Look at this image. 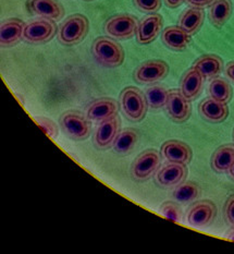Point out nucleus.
I'll list each match as a JSON object with an SVG mask.
<instances>
[{"instance_id": "f257e3e1", "label": "nucleus", "mask_w": 234, "mask_h": 254, "mask_svg": "<svg viewBox=\"0 0 234 254\" xmlns=\"http://www.w3.org/2000/svg\"><path fill=\"white\" fill-rule=\"evenodd\" d=\"M90 22L85 15L75 13L66 18L58 30V40L65 46H73L86 37Z\"/></svg>"}, {"instance_id": "f03ea898", "label": "nucleus", "mask_w": 234, "mask_h": 254, "mask_svg": "<svg viewBox=\"0 0 234 254\" xmlns=\"http://www.w3.org/2000/svg\"><path fill=\"white\" fill-rule=\"evenodd\" d=\"M92 52L97 62L105 67L116 68L124 62V51L119 43L109 37H98L94 41Z\"/></svg>"}, {"instance_id": "7ed1b4c3", "label": "nucleus", "mask_w": 234, "mask_h": 254, "mask_svg": "<svg viewBox=\"0 0 234 254\" xmlns=\"http://www.w3.org/2000/svg\"><path fill=\"white\" fill-rule=\"evenodd\" d=\"M120 105L126 117L134 123L145 118L148 108L146 96L134 86H127L121 92Z\"/></svg>"}, {"instance_id": "20e7f679", "label": "nucleus", "mask_w": 234, "mask_h": 254, "mask_svg": "<svg viewBox=\"0 0 234 254\" xmlns=\"http://www.w3.org/2000/svg\"><path fill=\"white\" fill-rule=\"evenodd\" d=\"M59 125L64 133L72 140H86L91 134V124L79 112H65L61 115Z\"/></svg>"}, {"instance_id": "39448f33", "label": "nucleus", "mask_w": 234, "mask_h": 254, "mask_svg": "<svg viewBox=\"0 0 234 254\" xmlns=\"http://www.w3.org/2000/svg\"><path fill=\"white\" fill-rule=\"evenodd\" d=\"M57 33L54 20L38 19L25 24L23 40L30 44H45L53 40Z\"/></svg>"}, {"instance_id": "423d86ee", "label": "nucleus", "mask_w": 234, "mask_h": 254, "mask_svg": "<svg viewBox=\"0 0 234 254\" xmlns=\"http://www.w3.org/2000/svg\"><path fill=\"white\" fill-rule=\"evenodd\" d=\"M138 22L131 14H118L110 18L105 24V31L117 40H129L137 32Z\"/></svg>"}, {"instance_id": "0eeeda50", "label": "nucleus", "mask_w": 234, "mask_h": 254, "mask_svg": "<svg viewBox=\"0 0 234 254\" xmlns=\"http://www.w3.org/2000/svg\"><path fill=\"white\" fill-rule=\"evenodd\" d=\"M169 73V65L163 60H148L138 65L134 79L138 83L150 84L165 79Z\"/></svg>"}, {"instance_id": "6e6552de", "label": "nucleus", "mask_w": 234, "mask_h": 254, "mask_svg": "<svg viewBox=\"0 0 234 254\" xmlns=\"http://www.w3.org/2000/svg\"><path fill=\"white\" fill-rule=\"evenodd\" d=\"M217 215V207L209 200L198 201L189 207L187 212V223L193 227H206L214 222Z\"/></svg>"}, {"instance_id": "1a4fd4ad", "label": "nucleus", "mask_w": 234, "mask_h": 254, "mask_svg": "<svg viewBox=\"0 0 234 254\" xmlns=\"http://www.w3.org/2000/svg\"><path fill=\"white\" fill-rule=\"evenodd\" d=\"M121 121L118 115L100 121L98 128L94 134V144L99 150H106L113 143L120 132Z\"/></svg>"}, {"instance_id": "9d476101", "label": "nucleus", "mask_w": 234, "mask_h": 254, "mask_svg": "<svg viewBox=\"0 0 234 254\" xmlns=\"http://www.w3.org/2000/svg\"><path fill=\"white\" fill-rule=\"evenodd\" d=\"M160 165V155L156 150H146L138 155L132 165L133 177L137 180H146Z\"/></svg>"}, {"instance_id": "9b49d317", "label": "nucleus", "mask_w": 234, "mask_h": 254, "mask_svg": "<svg viewBox=\"0 0 234 254\" xmlns=\"http://www.w3.org/2000/svg\"><path fill=\"white\" fill-rule=\"evenodd\" d=\"M164 26L163 16L158 13H150L138 24L136 32V41L142 45H147L154 42L160 34Z\"/></svg>"}, {"instance_id": "f8f14e48", "label": "nucleus", "mask_w": 234, "mask_h": 254, "mask_svg": "<svg viewBox=\"0 0 234 254\" xmlns=\"http://www.w3.org/2000/svg\"><path fill=\"white\" fill-rule=\"evenodd\" d=\"M167 112L170 118L176 123H184L192 113V106L188 99H186L181 91L172 90L169 91L168 101L166 104Z\"/></svg>"}, {"instance_id": "ddd939ff", "label": "nucleus", "mask_w": 234, "mask_h": 254, "mask_svg": "<svg viewBox=\"0 0 234 254\" xmlns=\"http://www.w3.org/2000/svg\"><path fill=\"white\" fill-rule=\"evenodd\" d=\"M26 7L30 12L54 21H59L64 15V8L57 0H27Z\"/></svg>"}, {"instance_id": "4468645a", "label": "nucleus", "mask_w": 234, "mask_h": 254, "mask_svg": "<svg viewBox=\"0 0 234 254\" xmlns=\"http://www.w3.org/2000/svg\"><path fill=\"white\" fill-rule=\"evenodd\" d=\"M161 155L170 163L187 165L191 162L193 153L192 148L186 143L177 140L165 142L161 146Z\"/></svg>"}, {"instance_id": "2eb2a0df", "label": "nucleus", "mask_w": 234, "mask_h": 254, "mask_svg": "<svg viewBox=\"0 0 234 254\" xmlns=\"http://www.w3.org/2000/svg\"><path fill=\"white\" fill-rule=\"evenodd\" d=\"M25 23L20 19L12 18L3 21L0 27V44L8 48L16 45L23 38Z\"/></svg>"}, {"instance_id": "dca6fc26", "label": "nucleus", "mask_w": 234, "mask_h": 254, "mask_svg": "<svg viewBox=\"0 0 234 254\" xmlns=\"http://www.w3.org/2000/svg\"><path fill=\"white\" fill-rule=\"evenodd\" d=\"M188 171L186 165L170 163L158 170L157 175H156V180L159 185L164 187L177 186L185 180Z\"/></svg>"}, {"instance_id": "f3484780", "label": "nucleus", "mask_w": 234, "mask_h": 254, "mask_svg": "<svg viewBox=\"0 0 234 254\" xmlns=\"http://www.w3.org/2000/svg\"><path fill=\"white\" fill-rule=\"evenodd\" d=\"M161 40L164 44L172 51L182 52L186 49L191 43V35L182 29L181 26L172 25L163 31Z\"/></svg>"}, {"instance_id": "a211bd4d", "label": "nucleus", "mask_w": 234, "mask_h": 254, "mask_svg": "<svg viewBox=\"0 0 234 254\" xmlns=\"http://www.w3.org/2000/svg\"><path fill=\"white\" fill-rule=\"evenodd\" d=\"M119 107L113 98H100L91 104L87 108V118L93 121H103L118 115Z\"/></svg>"}, {"instance_id": "6ab92c4d", "label": "nucleus", "mask_w": 234, "mask_h": 254, "mask_svg": "<svg viewBox=\"0 0 234 254\" xmlns=\"http://www.w3.org/2000/svg\"><path fill=\"white\" fill-rule=\"evenodd\" d=\"M204 76L197 69L192 67L186 71L181 81V93L188 101H193L202 92Z\"/></svg>"}, {"instance_id": "aec40b11", "label": "nucleus", "mask_w": 234, "mask_h": 254, "mask_svg": "<svg viewBox=\"0 0 234 254\" xmlns=\"http://www.w3.org/2000/svg\"><path fill=\"white\" fill-rule=\"evenodd\" d=\"M199 114L210 123H221L229 115V108L225 103L216 101L214 98H207L200 103Z\"/></svg>"}, {"instance_id": "412c9836", "label": "nucleus", "mask_w": 234, "mask_h": 254, "mask_svg": "<svg viewBox=\"0 0 234 254\" xmlns=\"http://www.w3.org/2000/svg\"><path fill=\"white\" fill-rule=\"evenodd\" d=\"M193 67L199 71L204 79H213L224 70V62L217 55H204L194 63Z\"/></svg>"}, {"instance_id": "4be33fe9", "label": "nucleus", "mask_w": 234, "mask_h": 254, "mask_svg": "<svg viewBox=\"0 0 234 254\" xmlns=\"http://www.w3.org/2000/svg\"><path fill=\"white\" fill-rule=\"evenodd\" d=\"M205 19V12L203 9L189 8L183 12L179 19V26L187 32L189 35H194L202 27Z\"/></svg>"}, {"instance_id": "5701e85b", "label": "nucleus", "mask_w": 234, "mask_h": 254, "mask_svg": "<svg viewBox=\"0 0 234 254\" xmlns=\"http://www.w3.org/2000/svg\"><path fill=\"white\" fill-rule=\"evenodd\" d=\"M232 14L231 0H215L209 8V21L216 27L224 26Z\"/></svg>"}, {"instance_id": "b1692460", "label": "nucleus", "mask_w": 234, "mask_h": 254, "mask_svg": "<svg viewBox=\"0 0 234 254\" xmlns=\"http://www.w3.org/2000/svg\"><path fill=\"white\" fill-rule=\"evenodd\" d=\"M138 140L136 130L126 128L121 130L113 143L114 151L120 155H127L135 147Z\"/></svg>"}, {"instance_id": "393cba45", "label": "nucleus", "mask_w": 234, "mask_h": 254, "mask_svg": "<svg viewBox=\"0 0 234 254\" xmlns=\"http://www.w3.org/2000/svg\"><path fill=\"white\" fill-rule=\"evenodd\" d=\"M234 165V145L228 144L219 147L213 158H211V167L218 173L229 171Z\"/></svg>"}, {"instance_id": "a878e982", "label": "nucleus", "mask_w": 234, "mask_h": 254, "mask_svg": "<svg viewBox=\"0 0 234 254\" xmlns=\"http://www.w3.org/2000/svg\"><path fill=\"white\" fill-rule=\"evenodd\" d=\"M200 189L197 184L194 181H186L177 185L174 191V198L180 203H189L199 196Z\"/></svg>"}, {"instance_id": "bb28decb", "label": "nucleus", "mask_w": 234, "mask_h": 254, "mask_svg": "<svg viewBox=\"0 0 234 254\" xmlns=\"http://www.w3.org/2000/svg\"><path fill=\"white\" fill-rule=\"evenodd\" d=\"M209 94L211 98L216 99V101L228 104L232 98V87L229 82L224 79L216 78L210 82Z\"/></svg>"}, {"instance_id": "cd10ccee", "label": "nucleus", "mask_w": 234, "mask_h": 254, "mask_svg": "<svg viewBox=\"0 0 234 254\" xmlns=\"http://www.w3.org/2000/svg\"><path fill=\"white\" fill-rule=\"evenodd\" d=\"M145 96H146L149 108L159 109L166 106L167 101H168L169 91L166 90L164 86L154 85L147 88L146 92H145Z\"/></svg>"}, {"instance_id": "c85d7f7f", "label": "nucleus", "mask_w": 234, "mask_h": 254, "mask_svg": "<svg viewBox=\"0 0 234 254\" xmlns=\"http://www.w3.org/2000/svg\"><path fill=\"white\" fill-rule=\"evenodd\" d=\"M160 213L172 222L179 223L182 219V209L179 204L176 202L167 201L163 203V205L160 206Z\"/></svg>"}, {"instance_id": "c756f323", "label": "nucleus", "mask_w": 234, "mask_h": 254, "mask_svg": "<svg viewBox=\"0 0 234 254\" xmlns=\"http://www.w3.org/2000/svg\"><path fill=\"white\" fill-rule=\"evenodd\" d=\"M135 7L146 13H156L161 8V0H133Z\"/></svg>"}, {"instance_id": "7c9ffc66", "label": "nucleus", "mask_w": 234, "mask_h": 254, "mask_svg": "<svg viewBox=\"0 0 234 254\" xmlns=\"http://www.w3.org/2000/svg\"><path fill=\"white\" fill-rule=\"evenodd\" d=\"M36 123L40 125L41 128L45 131L52 139H57L59 134V129L58 126L56 125L52 119L46 117H37Z\"/></svg>"}, {"instance_id": "2f4dec72", "label": "nucleus", "mask_w": 234, "mask_h": 254, "mask_svg": "<svg viewBox=\"0 0 234 254\" xmlns=\"http://www.w3.org/2000/svg\"><path fill=\"white\" fill-rule=\"evenodd\" d=\"M225 217L227 223L234 228V194L227 198L225 204Z\"/></svg>"}, {"instance_id": "473e14b6", "label": "nucleus", "mask_w": 234, "mask_h": 254, "mask_svg": "<svg viewBox=\"0 0 234 254\" xmlns=\"http://www.w3.org/2000/svg\"><path fill=\"white\" fill-rule=\"evenodd\" d=\"M215 0H185V2L191 5V7L199 9L208 7V5H210Z\"/></svg>"}, {"instance_id": "72a5a7b5", "label": "nucleus", "mask_w": 234, "mask_h": 254, "mask_svg": "<svg viewBox=\"0 0 234 254\" xmlns=\"http://www.w3.org/2000/svg\"><path fill=\"white\" fill-rule=\"evenodd\" d=\"M164 1L168 8L176 9L177 7H180L183 2H185V0H164Z\"/></svg>"}, {"instance_id": "f704fd0d", "label": "nucleus", "mask_w": 234, "mask_h": 254, "mask_svg": "<svg viewBox=\"0 0 234 254\" xmlns=\"http://www.w3.org/2000/svg\"><path fill=\"white\" fill-rule=\"evenodd\" d=\"M226 74L229 79L234 81V62H231L227 64L226 68Z\"/></svg>"}, {"instance_id": "c9c22d12", "label": "nucleus", "mask_w": 234, "mask_h": 254, "mask_svg": "<svg viewBox=\"0 0 234 254\" xmlns=\"http://www.w3.org/2000/svg\"><path fill=\"white\" fill-rule=\"evenodd\" d=\"M228 238H229V239L232 240V241H234V228L232 229L231 233H230L229 235H228Z\"/></svg>"}, {"instance_id": "e433bc0d", "label": "nucleus", "mask_w": 234, "mask_h": 254, "mask_svg": "<svg viewBox=\"0 0 234 254\" xmlns=\"http://www.w3.org/2000/svg\"><path fill=\"white\" fill-rule=\"evenodd\" d=\"M229 174H230V176L232 177V179L234 180V165H233V166L230 168V170H229Z\"/></svg>"}, {"instance_id": "4c0bfd02", "label": "nucleus", "mask_w": 234, "mask_h": 254, "mask_svg": "<svg viewBox=\"0 0 234 254\" xmlns=\"http://www.w3.org/2000/svg\"><path fill=\"white\" fill-rule=\"evenodd\" d=\"M86 1H93V0H86Z\"/></svg>"}, {"instance_id": "58836bf2", "label": "nucleus", "mask_w": 234, "mask_h": 254, "mask_svg": "<svg viewBox=\"0 0 234 254\" xmlns=\"http://www.w3.org/2000/svg\"><path fill=\"white\" fill-rule=\"evenodd\" d=\"M233 137H234V133H233Z\"/></svg>"}]
</instances>
